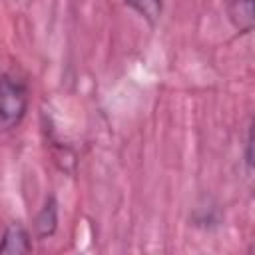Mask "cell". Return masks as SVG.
Instances as JSON below:
<instances>
[{"instance_id": "cell-3", "label": "cell", "mask_w": 255, "mask_h": 255, "mask_svg": "<svg viewBox=\"0 0 255 255\" xmlns=\"http://www.w3.org/2000/svg\"><path fill=\"white\" fill-rule=\"evenodd\" d=\"M34 235L42 239H50L58 229V199L54 195H48L40 207V211L34 217Z\"/></svg>"}, {"instance_id": "cell-1", "label": "cell", "mask_w": 255, "mask_h": 255, "mask_svg": "<svg viewBox=\"0 0 255 255\" xmlns=\"http://www.w3.org/2000/svg\"><path fill=\"white\" fill-rule=\"evenodd\" d=\"M30 108L28 82L12 72H0V131H10L22 124Z\"/></svg>"}, {"instance_id": "cell-2", "label": "cell", "mask_w": 255, "mask_h": 255, "mask_svg": "<svg viewBox=\"0 0 255 255\" xmlns=\"http://www.w3.org/2000/svg\"><path fill=\"white\" fill-rule=\"evenodd\" d=\"M32 251V235L30 231L14 221L10 223L2 237H0V253H12V255H18V253H30Z\"/></svg>"}, {"instance_id": "cell-4", "label": "cell", "mask_w": 255, "mask_h": 255, "mask_svg": "<svg viewBox=\"0 0 255 255\" xmlns=\"http://www.w3.org/2000/svg\"><path fill=\"white\" fill-rule=\"evenodd\" d=\"M227 16L233 28L239 34H251L255 26V10L253 0H229L227 4Z\"/></svg>"}, {"instance_id": "cell-6", "label": "cell", "mask_w": 255, "mask_h": 255, "mask_svg": "<svg viewBox=\"0 0 255 255\" xmlns=\"http://www.w3.org/2000/svg\"><path fill=\"white\" fill-rule=\"evenodd\" d=\"M245 169L247 175H253V122L247 128V137H245Z\"/></svg>"}, {"instance_id": "cell-5", "label": "cell", "mask_w": 255, "mask_h": 255, "mask_svg": "<svg viewBox=\"0 0 255 255\" xmlns=\"http://www.w3.org/2000/svg\"><path fill=\"white\" fill-rule=\"evenodd\" d=\"M124 4L133 10L143 22H147L151 28L159 22L163 12V0H124Z\"/></svg>"}]
</instances>
